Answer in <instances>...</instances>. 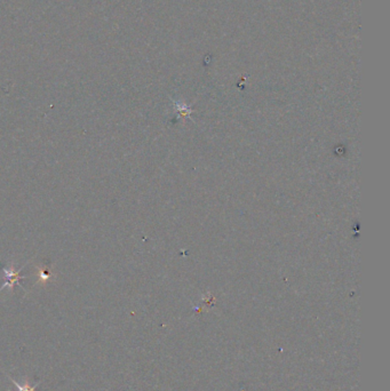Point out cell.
<instances>
[{"label": "cell", "instance_id": "cell-2", "mask_svg": "<svg viewBox=\"0 0 390 391\" xmlns=\"http://www.w3.org/2000/svg\"><path fill=\"white\" fill-rule=\"evenodd\" d=\"M11 380L13 383H14V385L17 388V391H36V388H37L38 384H36L33 386H30L29 384H20L19 382H16L13 377H11Z\"/></svg>", "mask_w": 390, "mask_h": 391}, {"label": "cell", "instance_id": "cell-1", "mask_svg": "<svg viewBox=\"0 0 390 391\" xmlns=\"http://www.w3.org/2000/svg\"><path fill=\"white\" fill-rule=\"evenodd\" d=\"M4 273H5L6 282L3 285V287H2V289H0V291L4 290L7 286H10V289L13 290V286H14L15 282H17V284H20V279H22V278H24V277L20 276V272L19 271L13 270V268H11V270L4 269Z\"/></svg>", "mask_w": 390, "mask_h": 391}]
</instances>
